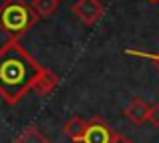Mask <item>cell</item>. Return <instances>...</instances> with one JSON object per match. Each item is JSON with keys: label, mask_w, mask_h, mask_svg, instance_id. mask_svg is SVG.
Instances as JSON below:
<instances>
[{"label": "cell", "mask_w": 159, "mask_h": 143, "mask_svg": "<svg viewBox=\"0 0 159 143\" xmlns=\"http://www.w3.org/2000/svg\"><path fill=\"white\" fill-rule=\"evenodd\" d=\"M113 135H115V133L111 131V127L107 125L105 119H101V117H91V119L87 121L85 135H83L81 143H111Z\"/></svg>", "instance_id": "obj_4"}, {"label": "cell", "mask_w": 159, "mask_h": 143, "mask_svg": "<svg viewBox=\"0 0 159 143\" xmlns=\"http://www.w3.org/2000/svg\"><path fill=\"white\" fill-rule=\"evenodd\" d=\"M14 143H51L47 137L40 133V129L36 127H26L18 137L14 139Z\"/></svg>", "instance_id": "obj_9"}, {"label": "cell", "mask_w": 159, "mask_h": 143, "mask_svg": "<svg viewBox=\"0 0 159 143\" xmlns=\"http://www.w3.org/2000/svg\"><path fill=\"white\" fill-rule=\"evenodd\" d=\"M149 109H151V105H147L141 97H135V99L127 105V109H125V117H127L133 125L141 127V125L147 123V119H149Z\"/></svg>", "instance_id": "obj_6"}, {"label": "cell", "mask_w": 159, "mask_h": 143, "mask_svg": "<svg viewBox=\"0 0 159 143\" xmlns=\"http://www.w3.org/2000/svg\"><path fill=\"white\" fill-rule=\"evenodd\" d=\"M39 20L30 2L26 0H4L0 4V30L8 40H18L24 36Z\"/></svg>", "instance_id": "obj_2"}, {"label": "cell", "mask_w": 159, "mask_h": 143, "mask_svg": "<svg viewBox=\"0 0 159 143\" xmlns=\"http://www.w3.org/2000/svg\"><path fill=\"white\" fill-rule=\"evenodd\" d=\"M85 127H87V121L81 119L79 115H73L65 125H62V133H65L70 141L81 143L83 141V135H85Z\"/></svg>", "instance_id": "obj_7"}, {"label": "cell", "mask_w": 159, "mask_h": 143, "mask_svg": "<svg viewBox=\"0 0 159 143\" xmlns=\"http://www.w3.org/2000/svg\"><path fill=\"white\" fill-rule=\"evenodd\" d=\"M149 2H153V4H155V2H159V0H149Z\"/></svg>", "instance_id": "obj_13"}, {"label": "cell", "mask_w": 159, "mask_h": 143, "mask_svg": "<svg viewBox=\"0 0 159 143\" xmlns=\"http://www.w3.org/2000/svg\"><path fill=\"white\" fill-rule=\"evenodd\" d=\"M70 10L85 26H95L105 14V6L101 0H77Z\"/></svg>", "instance_id": "obj_3"}, {"label": "cell", "mask_w": 159, "mask_h": 143, "mask_svg": "<svg viewBox=\"0 0 159 143\" xmlns=\"http://www.w3.org/2000/svg\"><path fill=\"white\" fill-rule=\"evenodd\" d=\"M40 65L26 53L18 40H6L0 47V99L16 105L32 91Z\"/></svg>", "instance_id": "obj_1"}, {"label": "cell", "mask_w": 159, "mask_h": 143, "mask_svg": "<svg viewBox=\"0 0 159 143\" xmlns=\"http://www.w3.org/2000/svg\"><path fill=\"white\" fill-rule=\"evenodd\" d=\"M111 143H133L131 139H129V137H125L123 133H115V135H113V141Z\"/></svg>", "instance_id": "obj_12"}, {"label": "cell", "mask_w": 159, "mask_h": 143, "mask_svg": "<svg viewBox=\"0 0 159 143\" xmlns=\"http://www.w3.org/2000/svg\"><path fill=\"white\" fill-rule=\"evenodd\" d=\"M61 0H32V8L39 14V18H51L57 12Z\"/></svg>", "instance_id": "obj_8"}, {"label": "cell", "mask_w": 159, "mask_h": 143, "mask_svg": "<svg viewBox=\"0 0 159 143\" xmlns=\"http://www.w3.org/2000/svg\"><path fill=\"white\" fill-rule=\"evenodd\" d=\"M127 57H137V58H147L159 69V53H147V50H137V48H125L123 50Z\"/></svg>", "instance_id": "obj_10"}, {"label": "cell", "mask_w": 159, "mask_h": 143, "mask_svg": "<svg viewBox=\"0 0 159 143\" xmlns=\"http://www.w3.org/2000/svg\"><path fill=\"white\" fill-rule=\"evenodd\" d=\"M58 83H61V79H58V75L54 73L52 69L40 67L39 75H36V79H34V85H32V91H34V93H39L40 97L51 95L52 91L58 87Z\"/></svg>", "instance_id": "obj_5"}, {"label": "cell", "mask_w": 159, "mask_h": 143, "mask_svg": "<svg viewBox=\"0 0 159 143\" xmlns=\"http://www.w3.org/2000/svg\"><path fill=\"white\" fill-rule=\"evenodd\" d=\"M147 123H151L155 129H159V103L151 105V109H149V119Z\"/></svg>", "instance_id": "obj_11"}]
</instances>
